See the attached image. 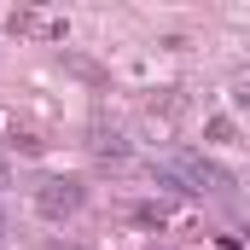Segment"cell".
Listing matches in <instances>:
<instances>
[{"label":"cell","mask_w":250,"mask_h":250,"mask_svg":"<svg viewBox=\"0 0 250 250\" xmlns=\"http://www.w3.org/2000/svg\"><path fill=\"white\" fill-rule=\"evenodd\" d=\"M82 198H87L82 181H47V187L35 192V209H41L47 221H64V215H76V209H82Z\"/></svg>","instance_id":"cell-1"},{"label":"cell","mask_w":250,"mask_h":250,"mask_svg":"<svg viewBox=\"0 0 250 250\" xmlns=\"http://www.w3.org/2000/svg\"><path fill=\"white\" fill-rule=\"evenodd\" d=\"M181 169H187L198 187H209V192H227V175L215 169V163H204V157H181Z\"/></svg>","instance_id":"cell-2"},{"label":"cell","mask_w":250,"mask_h":250,"mask_svg":"<svg viewBox=\"0 0 250 250\" xmlns=\"http://www.w3.org/2000/svg\"><path fill=\"white\" fill-rule=\"evenodd\" d=\"M93 151H99V157H123L128 146L117 140V134H99V140H93Z\"/></svg>","instance_id":"cell-3"},{"label":"cell","mask_w":250,"mask_h":250,"mask_svg":"<svg viewBox=\"0 0 250 250\" xmlns=\"http://www.w3.org/2000/svg\"><path fill=\"white\" fill-rule=\"evenodd\" d=\"M6 181H12V175H6V157H0V187H6Z\"/></svg>","instance_id":"cell-4"},{"label":"cell","mask_w":250,"mask_h":250,"mask_svg":"<svg viewBox=\"0 0 250 250\" xmlns=\"http://www.w3.org/2000/svg\"><path fill=\"white\" fill-rule=\"evenodd\" d=\"M0 227H6V215H0Z\"/></svg>","instance_id":"cell-5"},{"label":"cell","mask_w":250,"mask_h":250,"mask_svg":"<svg viewBox=\"0 0 250 250\" xmlns=\"http://www.w3.org/2000/svg\"><path fill=\"white\" fill-rule=\"evenodd\" d=\"M53 250H64V245H53Z\"/></svg>","instance_id":"cell-6"}]
</instances>
